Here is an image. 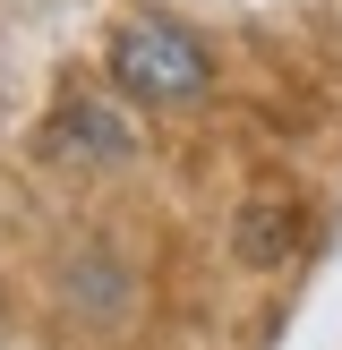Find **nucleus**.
Instances as JSON below:
<instances>
[{"label": "nucleus", "instance_id": "2", "mask_svg": "<svg viewBox=\"0 0 342 350\" xmlns=\"http://www.w3.org/2000/svg\"><path fill=\"white\" fill-rule=\"evenodd\" d=\"M60 163H120L129 154V120L111 111V103H86V94H68L60 111H51V137H43Z\"/></svg>", "mask_w": 342, "mask_h": 350}, {"label": "nucleus", "instance_id": "3", "mask_svg": "<svg viewBox=\"0 0 342 350\" xmlns=\"http://www.w3.org/2000/svg\"><path fill=\"white\" fill-rule=\"evenodd\" d=\"M239 256H248V265H282V248H291V239H300V214H291V205H248V214H239Z\"/></svg>", "mask_w": 342, "mask_h": 350}, {"label": "nucleus", "instance_id": "1", "mask_svg": "<svg viewBox=\"0 0 342 350\" xmlns=\"http://www.w3.org/2000/svg\"><path fill=\"white\" fill-rule=\"evenodd\" d=\"M111 77L129 85L137 103H188V94H205L214 60H205V43L188 26H171V17H129V26L111 34Z\"/></svg>", "mask_w": 342, "mask_h": 350}]
</instances>
